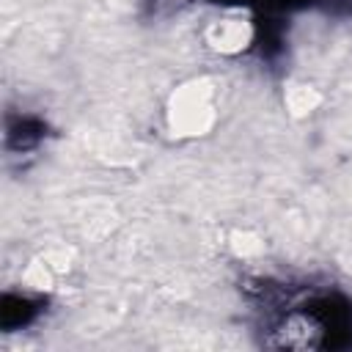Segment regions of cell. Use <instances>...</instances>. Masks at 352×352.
I'll use <instances>...</instances> for the list:
<instances>
[{"label":"cell","mask_w":352,"mask_h":352,"mask_svg":"<svg viewBox=\"0 0 352 352\" xmlns=\"http://www.w3.org/2000/svg\"><path fill=\"white\" fill-rule=\"evenodd\" d=\"M170 116H173V126H182V129L195 135L198 129L206 126V118L212 116V107H209L206 94H198V88L192 85L179 96L176 107L170 110Z\"/></svg>","instance_id":"6da1fadb"},{"label":"cell","mask_w":352,"mask_h":352,"mask_svg":"<svg viewBox=\"0 0 352 352\" xmlns=\"http://www.w3.org/2000/svg\"><path fill=\"white\" fill-rule=\"evenodd\" d=\"M209 41L220 52H239L253 41V28L245 19H217L212 25Z\"/></svg>","instance_id":"7a4b0ae2"}]
</instances>
